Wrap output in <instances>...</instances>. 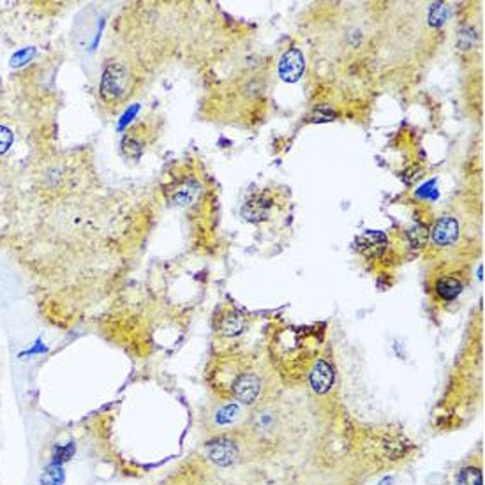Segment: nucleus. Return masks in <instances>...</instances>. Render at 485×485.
I'll use <instances>...</instances> for the list:
<instances>
[{
    "label": "nucleus",
    "instance_id": "f257e3e1",
    "mask_svg": "<svg viewBox=\"0 0 485 485\" xmlns=\"http://www.w3.org/2000/svg\"><path fill=\"white\" fill-rule=\"evenodd\" d=\"M210 382L221 399L235 400L245 407L258 406L263 396V379L254 360L244 355L219 359L210 372Z\"/></svg>",
    "mask_w": 485,
    "mask_h": 485
},
{
    "label": "nucleus",
    "instance_id": "f03ea898",
    "mask_svg": "<svg viewBox=\"0 0 485 485\" xmlns=\"http://www.w3.org/2000/svg\"><path fill=\"white\" fill-rule=\"evenodd\" d=\"M251 415L247 413V407L235 400L221 399L201 417V433L205 434V441L226 436L240 430V427L244 429Z\"/></svg>",
    "mask_w": 485,
    "mask_h": 485
},
{
    "label": "nucleus",
    "instance_id": "7ed1b4c3",
    "mask_svg": "<svg viewBox=\"0 0 485 485\" xmlns=\"http://www.w3.org/2000/svg\"><path fill=\"white\" fill-rule=\"evenodd\" d=\"M275 359L284 362V367H295L298 363V369L307 362V353H309V345L307 339L302 332H296V330H286V333L279 341L274 345Z\"/></svg>",
    "mask_w": 485,
    "mask_h": 485
},
{
    "label": "nucleus",
    "instance_id": "20e7f679",
    "mask_svg": "<svg viewBox=\"0 0 485 485\" xmlns=\"http://www.w3.org/2000/svg\"><path fill=\"white\" fill-rule=\"evenodd\" d=\"M279 207V196L272 189H261L252 193L242 205V217L254 224L270 221L275 208Z\"/></svg>",
    "mask_w": 485,
    "mask_h": 485
},
{
    "label": "nucleus",
    "instance_id": "39448f33",
    "mask_svg": "<svg viewBox=\"0 0 485 485\" xmlns=\"http://www.w3.org/2000/svg\"><path fill=\"white\" fill-rule=\"evenodd\" d=\"M129 89V73L122 64H111L106 67L101 83V94L106 103H117Z\"/></svg>",
    "mask_w": 485,
    "mask_h": 485
},
{
    "label": "nucleus",
    "instance_id": "423d86ee",
    "mask_svg": "<svg viewBox=\"0 0 485 485\" xmlns=\"http://www.w3.org/2000/svg\"><path fill=\"white\" fill-rule=\"evenodd\" d=\"M444 485H484V464L480 459H468L452 471Z\"/></svg>",
    "mask_w": 485,
    "mask_h": 485
},
{
    "label": "nucleus",
    "instance_id": "0eeeda50",
    "mask_svg": "<svg viewBox=\"0 0 485 485\" xmlns=\"http://www.w3.org/2000/svg\"><path fill=\"white\" fill-rule=\"evenodd\" d=\"M389 247V240L383 231H365L356 238V249L367 259H379Z\"/></svg>",
    "mask_w": 485,
    "mask_h": 485
},
{
    "label": "nucleus",
    "instance_id": "6e6552de",
    "mask_svg": "<svg viewBox=\"0 0 485 485\" xmlns=\"http://www.w3.org/2000/svg\"><path fill=\"white\" fill-rule=\"evenodd\" d=\"M457 237H459V222L452 215H443L437 219L430 231V238L436 247H450Z\"/></svg>",
    "mask_w": 485,
    "mask_h": 485
},
{
    "label": "nucleus",
    "instance_id": "1a4fd4ad",
    "mask_svg": "<svg viewBox=\"0 0 485 485\" xmlns=\"http://www.w3.org/2000/svg\"><path fill=\"white\" fill-rule=\"evenodd\" d=\"M463 279L456 274L441 275V277H437L436 282H434V295H436L437 301H441L443 304L456 302L461 293H463Z\"/></svg>",
    "mask_w": 485,
    "mask_h": 485
},
{
    "label": "nucleus",
    "instance_id": "9d476101",
    "mask_svg": "<svg viewBox=\"0 0 485 485\" xmlns=\"http://www.w3.org/2000/svg\"><path fill=\"white\" fill-rule=\"evenodd\" d=\"M304 73V57L298 48H289L279 62V74L284 82H296Z\"/></svg>",
    "mask_w": 485,
    "mask_h": 485
},
{
    "label": "nucleus",
    "instance_id": "9b49d317",
    "mask_svg": "<svg viewBox=\"0 0 485 485\" xmlns=\"http://www.w3.org/2000/svg\"><path fill=\"white\" fill-rule=\"evenodd\" d=\"M309 382H311L312 389L316 392L323 393L332 386L333 383V370L330 367V363L325 359L316 360L314 365L311 367V372H309Z\"/></svg>",
    "mask_w": 485,
    "mask_h": 485
},
{
    "label": "nucleus",
    "instance_id": "f8f14e48",
    "mask_svg": "<svg viewBox=\"0 0 485 485\" xmlns=\"http://www.w3.org/2000/svg\"><path fill=\"white\" fill-rule=\"evenodd\" d=\"M200 193V184L196 178H187V180H178L171 187L170 200H173L177 205H189L196 200Z\"/></svg>",
    "mask_w": 485,
    "mask_h": 485
},
{
    "label": "nucleus",
    "instance_id": "ddd939ff",
    "mask_svg": "<svg viewBox=\"0 0 485 485\" xmlns=\"http://www.w3.org/2000/svg\"><path fill=\"white\" fill-rule=\"evenodd\" d=\"M245 328V316L240 314L238 311H228L226 314L222 316L221 321H219V330H221L222 335L226 338H235V335H240Z\"/></svg>",
    "mask_w": 485,
    "mask_h": 485
},
{
    "label": "nucleus",
    "instance_id": "4468645a",
    "mask_svg": "<svg viewBox=\"0 0 485 485\" xmlns=\"http://www.w3.org/2000/svg\"><path fill=\"white\" fill-rule=\"evenodd\" d=\"M427 237H429V231H427L426 224H413L407 230V240L413 247H424L427 242Z\"/></svg>",
    "mask_w": 485,
    "mask_h": 485
},
{
    "label": "nucleus",
    "instance_id": "2eb2a0df",
    "mask_svg": "<svg viewBox=\"0 0 485 485\" xmlns=\"http://www.w3.org/2000/svg\"><path fill=\"white\" fill-rule=\"evenodd\" d=\"M338 115L339 111L333 106H330V104H319V106H316L314 111H312L311 120L312 122H330V120L338 119Z\"/></svg>",
    "mask_w": 485,
    "mask_h": 485
}]
</instances>
